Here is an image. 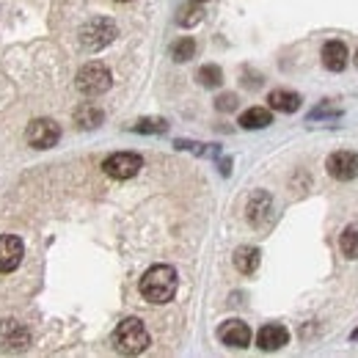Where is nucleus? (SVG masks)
<instances>
[{"label": "nucleus", "mask_w": 358, "mask_h": 358, "mask_svg": "<svg viewBox=\"0 0 358 358\" xmlns=\"http://www.w3.org/2000/svg\"><path fill=\"white\" fill-rule=\"evenodd\" d=\"M141 169H143V157L135 152H116V155L105 157V163H102V171L110 179H119V182L133 179Z\"/></svg>", "instance_id": "nucleus-6"}, {"label": "nucleus", "mask_w": 358, "mask_h": 358, "mask_svg": "<svg viewBox=\"0 0 358 358\" xmlns=\"http://www.w3.org/2000/svg\"><path fill=\"white\" fill-rule=\"evenodd\" d=\"M177 149H185V152H193V155H201V157H221V149L213 146V143H193V141H177L174 143Z\"/></svg>", "instance_id": "nucleus-21"}, {"label": "nucleus", "mask_w": 358, "mask_h": 358, "mask_svg": "<svg viewBox=\"0 0 358 358\" xmlns=\"http://www.w3.org/2000/svg\"><path fill=\"white\" fill-rule=\"evenodd\" d=\"M116 36H119V28H116V22L108 20V17H94V20H89V22L80 28V45H83V50H89V52L105 50Z\"/></svg>", "instance_id": "nucleus-3"}, {"label": "nucleus", "mask_w": 358, "mask_h": 358, "mask_svg": "<svg viewBox=\"0 0 358 358\" xmlns=\"http://www.w3.org/2000/svg\"><path fill=\"white\" fill-rule=\"evenodd\" d=\"M204 20V8H201V3H187V6H182L177 14V25L179 28H193V25H199Z\"/></svg>", "instance_id": "nucleus-18"}, {"label": "nucleus", "mask_w": 358, "mask_h": 358, "mask_svg": "<svg viewBox=\"0 0 358 358\" xmlns=\"http://www.w3.org/2000/svg\"><path fill=\"white\" fill-rule=\"evenodd\" d=\"M350 339H353V342H358V328L353 331V334H350Z\"/></svg>", "instance_id": "nucleus-26"}, {"label": "nucleus", "mask_w": 358, "mask_h": 358, "mask_svg": "<svg viewBox=\"0 0 358 358\" xmlns=\"http://www.w3.org/2000/svg\"><path fill=\"white\" fill-rule=\"evenodd\" d=\"M25 245L17 234H3L0 237V273H11L22 265Z\"/></svg>", "instance_id": "nucleus-9"}, {"label": "nucleus", "mask_w": 358, "mask_h": 358, "mask_svg": "<svg viewBox=\"0 0 358 358\" xmlns=\"http://www.w3.org/2000/svg\"><path fill=\"white\" fill-rule=\"evenodd\" d=\"M58 138H61V127L52 119H34L25 130V141L34 149H50L58 143Z\"/></svg>", "instance_id": "nucleus-7"}, {"label": "nucleus", "mask_w": 358, "mask_h": 358, "mask_svg": "<svg viewBox=\"0 0 358 358\" xmlns=\"http://www.w3.org/2000/svg\"><path fill=\"white\" fill-rule=\"evenodd\" d=\"M171 55H174V61H190L193 55H196V42L190 39V36H182L179 42H174V47H171Z\"/></svg>", "instance_id": "nucleus-23"}, {"label": "nucleus", "mask_w": 358, "mask_h": 358, "mask_svg": "<svg viewBox=\"0 0 358 358\" xmlns=\"http://www.w3.org/2000/svg\"><path fill=\"white\" fill-rule=\"evenodd\" d=\"M339 116H342V108L325 99L322 105H317L312 113H309V122H317V119H339Z\"/></svg>", "instance_id": "nucleus-24"}, {"label": "nucleus", "mask_w": 358, "mask_h": 358, "mask_svg": "<svg viewBox=\"0 0 358 358\" xmlns=\"http://www.w3.org/2000/svg\"><path fill=\"white\" fill-rule=\"evenodd\" d=\"M348 58H350V52H348L345 42L334 39V42H328V45L322 47V66L328 72H342L348 66Z\"/></svg>", "instance_id": "nucleus-13"}, {"label": "nucleus", "mask_w": 358, "mask_h": 358, "mask_svg": "<svg viewBox=\"0 0 358 358\" xmlns=\"http://www.w3.org/2000/svg\"><path fill=\"white\" fill-rule=\"evenodd\" d=\"M177 287H179L177 270L171 268V265H155V268H149L143 273L141 284H138L143 301H149L155 306H163V303L174 301Z\"/></svg>", "instance_id": "nucleus-1"}, {"label": "nucleus", "mask_w": 358, "mask_h": 358, "mask_svg": "<svg viewBox=\"0 0 358 358\" xmlns=\"http://www.w3.org/2000/svg\"><path fill=\"white\" fill-rule=\"evenodd\" d=\"M287 342H289V331H287L284 325H278V322H268V325H262V328H259V334H257V348H259V350H265V353H275V350H281Z\"/></svg>", "instance_id": "nucleus-11"}, {"label": "nucleus", "mask_w": 358, "mask_h": 358, "mask_svg": "<svg viewBox=\"0 0 358 358\" xmlns=\"http://www.w3.org/2000/svg\"><path fill=\"white\" fill-rule=\"evenodd\" d=\"M116 3H130V0H116Z\"/></svg>", "instance_id": "nucleus-27"}, {"label": "nucleus", "mask_w": 358, "mask_h": 358, "mask_svg": "<svg viewBox=\"0 0 358 358\" xmlns=\"http://www.w3.org/2000/svg\"><path fill=\"white\" fill-rule=\"evenodd\" d=\"M196 80H199L201 86H207V89H218V86L224 83V72H221V66L207 64V66H201V69H199Z\"/></svg>", "instance_id": "nucleus-20"}, {"label": "nucleus", "mask_w": 358, "mask_h": 358, "mask_svg": "<svg viewBox=\"0 0 358 358\" xmlns=\"http://www.w3.org/2000/svg\"><path fill=\"white\" fill-rule=\"evenodd\" d=\"M135 133H143V135H160L169 130V122L166 119H141L133 124Z\"/></svg>", "instance_id": "nucleus-22"}, {"label": "nucleus", "mask_w": 358, "mask_h": 358, "mask_svg": "<svg viewBox=\"0 0 358 358\" xmlns=\"http://www.w3.org/2000/svg\"><path fill=\"white\" fill-rule=\"evenodd\" d=\"M31 328L17 320H0V350L3 353H22L31 348Z\"/></svg>", "instance_id": "nucleus-5"}, {"label": "nucleus", "mask_w": 358, "mask_h": 358, "mask_svg": "<svg viewBox=\"0 0 358 358\" xmlns=\"http://www.w3.org/2000/svg\"><path fill=\"white\" fill-rule=\"evenodd\" d=\"M268 105L278 113H295L301 108V94L289 89H275L268 94Z\"/></svg>", "instance_id": "nucleus-15"}, {"label": "nucleus", "mask_w": 358, "mask_h": 358, "mask_svg": "<svg viewBox=\"0 0 358 358\" xmlns=\"http://www.w3.org/2000/svg\"><path fill=\"white\" fill-rule=\"evenodd\" d=\"M245 213H248V224L254 226V229H262V226L270 221V213H273V199H270V193H265V190L254 193Z\"/></svg>", "instance_id": "nucleus-12"}, {"label": "nucleus", "mask_w": 358, "mask_h": 358, "mask_svg": "<svg viewBox=\"0 0 358 358\" xmlns=\"http://www.w3.org/2000/svg\"><path fill=\"white\" fill-rule=\"evenodd\" d=\"M356 66H358V50H356Z\"/></svg>", "instance_id": "nucleus-28"}, {"label": "nucleus", "mask_w": 358, "mask_h": 358, "mask_svg": "<svg viewBox=\"0 0 358 358\" xmlns=\"http://www.w3.org/2000/svg\"><path fill=\"white\" fill-rule=\"evenodd\" d=\"M273 124V113L268 108H248L245 113H240V127L243 130H265Z\"/></svg>", "instance_id": "nucleus-17"}, {"label": "nucleus", "mask_w": 358, "mask_h": 358, "mask_svg": "<svg viewBox=\"0 0 358 358\" xmlns=\"http://www.w3.org/2000/svg\"><path fill=\"white\" fill-rule=\"evenodd\" d=\"M215 108H218V110H234V108H237V96H234V94H221V96H218V99H215Z\"/></svg>", "instance_id": "nucleus-25"}, {"label": "nucleus", "mask_w": 358, "mask_h": 358, "mask_svg": "<svg viewBox=\"0 0 358 358\" xmlns=\"http://www.w3.org/2000/svg\"><path fill=\"white\" fill-rule=\"evenodd\" d=\"M113 345H116V350L124 353V356H141V353L149 350L152 336H149L146 325H143L138 317H127V320H122V322L116 325V331H113Z\"/></svg>", "instance_id": "nucleus-2"}, {"label": "nucleus", "mask_w": 358, "mask_h": 358, "mask_svg": "<svg viewBox=\"0 0 358 358\" xmlns=\"http://www.w3.org/2000/svg\"><path fill=\"white\" fill-rule=\"evenodd\" d=\"M110 83H113L110 69H108L102 61L86 64V66L78 72V78H75V86H78V91H80L83 96H99V94H105V91L110 89Z\"/></svg>", "instance_id": "nucleus-4"}, {"label": "nucleus", "mask_w": 358, "mask_h": 358, "mask_svg": "<svg viewBox=\"0 0 358 358\" xmlns=\"http://www.w3.org/2000/svg\"><path fill=\"white\" fill-rule=\"evenodd\" d=\"M325 169L328 174L339 182H350V179L358 177V155L350 152V149H339L334 152L328 160H325Z\"/></svg>", "instance_id": "nucleus-8"}, {"label": "nucleus", "mask_w": 358, "mask_h": 358, "mask_svg": "<svg viewBox=\"0 0 358 358\" xmlns=\"http://www.w3.org/2000/svg\"><path fill=\"white\" fill-rule=\"evenodd\" d=\"M339 248H342V254H345L348 259H358V224L348 226V229L342 231Z\"/></svg>", "instance_id": "nucleus-19"}, {"label": "nucleus", "mask_w": 358, "mask_h": 358, "mask_svg": "<svg viewBox=\"0 0 358 358\" xmlns=\"http://www.w3.org/2000/svg\"><path fill=\"white\" fill-rule=\"evenodd\" d=\"M259 262H262V254H259V248H257V245H240V248L234 251V268L240 270L243 275L257 273Z\"/></svg>", "instance_id": "nucleus-16"}, {"label": "nucleus", "mask_w": 358, "mask_h": 358, "mask_svg": "<svg viewBox=\"0 0 358 358\" xmlns=\"http://www.w3.org/2000/svg\"><path fill=\"white\" fill-rule=\"evenodd\" d=\"M196 3H207V0H196Z\"/></svg>", "instance_id": "nucleus-29"}, {"label": "nucleus", "mask_w": 358, "mask_h": 358, "mask_svg": "<svg viewBox=\"0 0 358 358\" xmlns=\"http://www.w3.org/2000/svg\"><path fill=\"white\" fill-rule=\"evenodd\" d=\"M218 339L224 342L226 348H248L251 345V328L243 322V320H226L224 325L218 328Z\"/></svg>", "instance_id": "nucleus-10"}, {"label": "nucleus", "mask_w": 358, "mask_h": 358, "mask_svg": "<svg viewBox=\"0 0 358 358\" xmlns=\"http://www.w3.org/2000/svg\"><path fill=\"white\" fill-rule=\"evenodd\" d=\"M72 119H75V124H78V127H83V130H94V127H99V124L105 122V110H102L99 105H94V102H83V105H78V108H75Z\"/></svg>", "instance_id": "nucleus-14"}]
</instances>
